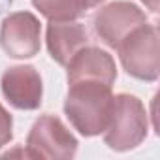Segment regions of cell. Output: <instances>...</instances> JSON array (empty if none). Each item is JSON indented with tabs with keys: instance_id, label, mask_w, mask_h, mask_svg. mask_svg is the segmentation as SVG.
<instances>
[{
	"instance_id": "cell-9",
	"label": "cell",
	"mask_w": 160,
	"mask_h": 160,
	"mask_svg": "<svg viewBox=\"0 0 160 160\" xmlns=\"http://www.w3.org/2000/svg\"><path fill=\"white\" fill-rule=\"evenodd\" d=\"M45 42L49 55L60 66H66L72 57L89 45V32L85 25L73 21H49L45 30Z\"/></svg>"
},
{
	"instance_id": "cell-5",
	"label": "cell",
	"mask_w": 160,
	"mask_h": 160,
	"mask_svg": "<svg viewBox=\"0 0 160 160\" xmlns=\"http://www.w3.org/2000/svg\"><path fill=\"white\" fill-rule=\"evenodd\" d=\"M145 23H147L145 12L139 10L136 4L126 2V0H117V2L100 8L92 19L94 32L111 49H117L119 43L132 30H136Z\"/></svg>"
},
{
	"instance_id": "cell-12",
	"label": "cell",
	"mask_w": 160,
	"mask_h": 160,
	"mask_svg": "<svg viewBox=\"0 0 160 160\" xmlns=\"http://www.w3.org/2000/svg\"><path fill=\"white\" fill-rule=\"evenodd\" d=\"M141 2H143V4L152 12V13H156V12H158V0H141Z\"/></svg>"
},
{
	"instance_id": "cell-3",
	"label": "cell",
	"mask_w": 160,
	"mask_h": 160,
	"mask_svg": "<svg viewBox=\"0 0 160 160\" xmlns=\"http://www.w3.org/2000/svg\"><path fill=\"white\" fill-rule=\"evenodd\" d=\"M128 75L139 81H156L160 73L158 28L149 21L132 30L115 49Z\"/></svg>"
},
{
	"instance_id": "cell-13",
	"label": "cell",
	"mask_w": 160,
	"mask_h": 160,
	"mask_svg": "<svg viewBox=\"0 0 160 160\" xmlns=\"http://www.w3.org/2000/svg\"><path fill=\"white\" fill-rule=\"evenodd\" d=\"M94 2H96V6H98V4H100V2H104V0H94Z\"/></svg>"
},
{
	"instance_id": "cell-7",
	"label": "cell",
	"mask_w": 160,
	"mask_h": 160,
	"mask_svg": "<svg viewBox=\"0 0 160 160\" xmlns=\"http://www.w3.org/2000/svg\"><path fill=\"white\" fill-rule=\"evenodd\" d=\"M0 89L4 98L15 109L32 111L42 106L43 85L40 72L30 64H19L8 68L0 77Z\"/></svg>"
},
{
	"instance_id": "cell-2",
	"label": "cell",
	"mask_w": 160,
	"mask_h": 160,
	"mask_svg": "<svg viewBox=\"0 0 160 160\" xmlns=\"http://www.w3.org/2000/svg\"><path fill=\"white\" fill-rule=\"evenodd\" d=\"M149 132V117L143 102L134 94L113 96L109 124L104 130V141L113 151H130L138 147Z\"/></svg>"
},
{
	"instance_id": "cell-4",
	"label": "cell",
	"mask_w": 160,
	"mask_h": 160,
	"mask_svg": "<svg viewBox=\"0 0 160 160\" xmlns=\"http://www.w3.org/2000/svg\"><path fill=\"white\" fill-rule=\"evenodd\" d=\"M75 136L55 115H42L34 121L27 138L28 158H53L70 160L77 152Z\"/></svg>"
},
{
	"instance_id": "cell-10",
	"label": "cell",
	"mask_w": 160,
	"mask_h": 160,
	"mask_svg": "<svg viewBox=\"0 0 160 160\" xmlns=\"http://www.w3.org/2000/svg\"><path fill=\"white\" fill-rule=\"evenodd\" d=\"M32 6L49 21H73L81 17L89 8H94V0H32Z\"/></svg>"
},
{
	"instance_id": "cell-1",
	"label": "cell",
	"mask_w": 160,
	"mask_h": 160,
	"mask_svg": "<svg viewBox=\"0 0 160 160\" xmlns=\"http://www.w3.org/2000/svg\"><path fill=\"white\" fill-rule=\"evenodd\" d=\"M68 85L64 113L72 126L85 138L104 134L113 109L111 87L94 79H79Z\"/></svg>"
},
{
	"instance_id": "cell-6",
	"label": "cell",
	"mask_w": 160,
	"mask_h": 160,
	"mask_svg": "<svg viewBox=\"0 0 160 160\" xmlns=\"http://www.w3.org/2000/svg\"><path fill=\"white\" fill-rule=\"evenodd\" d=\"M40 19L30 12L10 13L0 27V47L12 58H32L40 53Z\"/></svg>"
},
{
	"instance_id": "cell-11",
	"label": "cell",
	"mask_w": 160,
	"mask_h": 160,
	"mask_svg": "<svg viewBox=\"0 0 160 160\" xmlns=\"http://www.w3.org/2000/svg\"><path fill=\"white\" fill-rule=\"evenodd\" d=\"M13 138V119L10 111L0 104V149L8 145Z\"/></svg>"
},
{
	"instance_id": "cell-8",
	"label": "cell",
	"mask_w": 160,
	"mask_h": 160,
	"mask_svg": "<svg viewBox=\"0 0 160 160\" xmlns=\"http://www.w3.org/2000/svg\"><path fill=\"white\" fill-rule=\"evenodd\" d=\"M68 68V83L79 81V79H94L113 87L117 79V64L113 57L94 45H85L79 49L72 60L66 64Z\"/></svg>"
}]
</instances>
